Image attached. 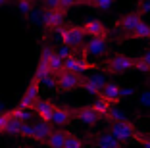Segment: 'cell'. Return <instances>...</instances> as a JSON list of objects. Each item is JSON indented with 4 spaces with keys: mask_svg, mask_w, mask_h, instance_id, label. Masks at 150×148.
Returning <instances> with one entry per match:
<instances>
[{
    "mask_svg": "<svg viewBox=\"0 0 150 148\" xmlns=\"http://www.w3.org/2000/svg\"><path fill=\"white\" fill-rule=\"evenodd\" d=\"M110 135L115 140H119L121 144L127 142H139L142 144L146 140V137L141 135V131L135 127V123H131L129 119H121V121H112L110 125Z\"/></svg>",
    "mask_w": 150,
    "mask_h": 148,
    "instance_id": "cell-1",
    "label": "cell"
},
{
    "mask_svg": "<svg viewBox=\"0 0 150 148\" xmlns=\"http://www.w3.org/2000/svg\"><path fill=\"white\" fill-rule=\"evenodd\" d=\"M137 58L129 56V54H112L104 64H100V69L106 75H123L135 69Z\"/></svg>",
    "mask_w": 150,
    "mask_h": 148,
    "instance_id": "cell-2",
    "label": "cell"
},
{
    "mask_svg": "<svg viewBox=\"0 0 150 148\" xmlns=\"http://www.w3.org/2000/svg\"><path fill=\"white\" fill-rule=\"evenodd\" d=\"M60 40H62L64 46L71 48V50H81V46L85 44L87 40V35H85V29L83 25H64L56 31Z\"/></svg>",
    "mask_w": 150,
    "mask_h": 148,
    "instance_id": "cell-3",
    "label": "cell"
},
{
    "mask_svg": "<svg viewBox=\"0 0 150 148\" xmlns=\"http://www.w3.org/2000/svg\"><path fill=\"white\" fill-rule=\"evenodd\" d=\"M85 85V75L83 73H73V71H60L56 75V89L58 92H71L77 89H83Z\"/></svg>",
    "mask_w": 150,
    "mask_h": 148,
    "instance_id": "cell-4",
    "label": "cell"
},
{
    "mask_svg": "<svg viewBox=\"0 0 150 148\" xmlns=\"http://www.w3.org/2000/svg\"><path fill=\"white\" fill-rule=\"evenodd\" d=\"M69 10L66 8H60V6H56V8H44L42 12V25L46 31H58L60 27L66 25V16Z\"/></svg>",
    "mask_w": 150,
    "mask_h": 148,
    "instance_id": "cell-5",
    "label": "cell"
},
{
    "mask_svg": "<svg viewBox=\"0 0 150 148\" xmlns=\"http://www.w3.org/2000/svg\"><path fill=\"white\" fill-rule=\"evenodd\" d=\"M64 69L73 71V73H83V71H93V69H100V64H94V62H88L87 58H83L81 54H77L73 50L67 60H64Z\"/></svg>",
    "mask_w": 150,
    "mask_h": 148,
    "instance_id": "cell-6",
    "label": "cell"
},
{
    "mask_svg": "<svg viewBox=\"0 0 150 148\" xmlns=\"http://www.w3.org/2000/svg\"><path fill=\"white\" fill-rule=\"evenodd\" d=\"M141 21H142V16L139 12H127L125 16H121L119 19H115L114 21V31L119 35V40H121V37H125L127 33H131Z\"/></svg>",
    "mask_w": 150,
    "mask_h": 148,
    "instance_id": "cell-7",
    "label": "cell"
},
{
    "mask_svg": "<svg viewBox=\"0 0 150 148\" xmlns=\"http://www.w3.org/2000/svg\"><path fill=\"white\" fill-rule=\"evenodd\" d=\"M108 46H110V39H88V40H85V44L77 52L88 60L91 56L93 58L94 56H104L108 52Z\"/></svg>",
    "mask_w": 150,
    "mask_h": 148,
    "instance_id": "cell-8",
    "label": "cell"
},
{
    "mask_svg": "<svg viewBox=\"0 0 150 148\" xmlns=\"http://www.w3.org/2000/svg\"><path fill=\"white\" fill-rule=\"evenodd\" d=\"M39 100H40V83H39V79L33 77L31 81H29V85H27L25 92H23L21 98H19L18 106L19 108H25V110H31Z\"/></svg>",
    "mask_w": 150,
    "mask_h": 148,
    "instance_id": "cell-9",
    "label": "cell"
},
{
    "mask_svg": "<svg viewBox=\"0 0 150 148\" xmlns=\"http://www.w3.org/2000/svg\"><path fill=\"white\" fill-rule=\"evenodd\" d=\"M71 115H73L75 121H79L85 127H94L100 121V115L93 110V106H81V108H73L71 110Z\"/></svg>",
    "mask_w": 150,
    "mask_h": 148,
    "instance_id": "cell-10",
    "label": "cell"
},
{
    "mask_svg": "<svg viewBox=\"0 0 150 148\" xmlns=\"http://www.w3.org/2000/svg\"><path fill=\"white\" fill-rule=\"evenodd\" d=\"M85 29L87 39H110V29H108L100 19H87L81 23Z\"/></svg>",
    "mask_w": 150,
    "mask_h": 148,
    "instance_id": "cell-11",
    "label": "cell"
},
{
    "mask_svg": "<svg viewBox=\"0 0 150 148\" xmlns=\"http://www.w3.org/2000/svg\"><path fill=\"white\" fill-rule=\"evenodd\" d=\"M96 98H102V100L110 102L112 106H115L123 98V96H121V87H119L117 83H106V87L100 91V94H98Z\"/></svg>",
    "mask_w": 150,
    "mask_h": 148,
    "instance_id": "cell-12",
    "label": "cell"
},
{
    "mask_svg": "<svg viewBox=\"0 0 150 148\" xmlns=\"http://www.w3.org/2000/svg\"><path fill=\"white\" fill-rule=\"evenodd\" d=\"M71 119H73V115H71V110L66 108V106H56L54 108V113H52V125H56V129H64V127H67L71 123Z\"/></svg>",
    "mask_w": 150,
    "mask_h": 148,
    "instance_id": "cell-13",
    "label": "cell"
},
{
    "mask_svg": "<svg viewBox=\"0 0 150 148\" xmlns=\"http://www.w3.org/2000/svg\"><path fill=\"white\" fill-rule=\"evenodd\" d=\"M106 77L104 75H91V77H85V85H83V89L88 92V94H94V96H98L100 94V91L104 87H106Z\"/></svg>",
    "mask_w": 150,
    "mask_h": 148,
    "instance_id": "cell-14",
    "label": "cell"
},
{
    "mask_svg": "<svg viewBox=\"0 0 150 148\" xmlns=\"http://www.w3.org/2000/svg\"><path fill=\"white\" fill-rule=\"evenodd\" d=\"M50 133H52V125L42 121V119H39L37 123H33V137L31 139L37 140V142H40V144H46Z\"/></svg>",
    "mask_w": 150,
    "mask_h": 148,
    "instance_id": "cell-15",
    "label": "cell"
},
{
    "mask_svg": "<svg viewBox=\"0 0 150 148\" xmlns=\"http://www.w3.org/2000/svg\"><path fill=\"white\" fill-rule=\"evenodd\" d=\"M54 102L52 100H48V98H44V100H39L35 106H33V110H35V113L39 115L42 121H46V123H50L52 121V113H54Z\"/></svg>",
    "mask_w": 150,
    "mask_h": 148,
    "instance_id": "cell-16",
    "label": "cell"
},
{
    "mask_svg": "<svg viewBox=\"0 0 150 148\" xmlns=\"http://www.w3.org/2000/svg\"><path fill=\"white\" fill-rule=\"evenodd\" d=\"M150 39V25L146 21H141L131 33L121 37V40H148Z\"/></svg>",
    "mask_w": 150,
    "mask_h": 148,
    "instance_id": "cell-17",
    "label": "cell"
},
{
    "mask_svg": "<svg viewBox=\"0 0 150 148\" xmlns=\"http://www.w3.org/2000/svg\"><path fill=\"white\" fill-rule=\"evenodd\" d=\"M66 137H67L66 129H52V133H50L46 144H48L50 148H64V144H66Z\"/></svg>",
    "mask_w": 150,
    "mask_h": 148,
    "instance_id": "cell-18",
    "label": "cell"
},
{
    "mask_svg": "<svg viewBox=\"0 0 150 148\" xmlns=\"http://www.w3.org/2000/svg\"><path fill=\"white\" fill-rule=\"evenodd\" d=\"M96 148H121V142L110 135V131H102L100 135H96Z\"/></svg>",
    "mask_w": 150,
    "mask_h": 148,
    "instance_id": "cell-19",
    "label": "cell"
},
{
    "mask_svg": "<svg viewBox=\"0 0 150 148\" xmlns=\"http://www.w3.org/2000/svg\"><path fill=\"white\" fill-rule=\"evenodd\" d=\"M115 0H77V6H88L93 10H100V12H106L114 6Z\"/></svg>",
    "mask_w": 150,
    "mask_h": 148,
    "instance_id": "cell-20",
    "label": "cell"
},
{
    "mask_svg": "<svg viewBox=\"0 0 150 148\" xmlns=\"http://www.w3.org/2000/svg\"><path fill=\"white\" fill-rule=\"evenodd\" d=\"M21 125H23V121L10 118V119H8V123H6L4 135H10V137H19V135H21Z\"/></svg>",
    "mask_w": 150,
    "mask_h": 148,
    "instance_id": "cell-21",
    "label": "cell"
},
{
    "mask_svg": "<svg viewBox=\"0 0 150 148\" xmlns=\"http://www.w3.org/2000/svg\"><path fill=\"white\" fill-rule=\"evenodd\" d=\"M48 67H50V71H52L54 75H58L60 71H64V58H60V54L54 50L52 52V56H50V60H48Z\"/></svg>",
    "mask_w": 150,
    "mask_h": 148,
    "instance_id": "cell-22",
    "label": "cell"
},
{
    "mask_svg": "<svg viewBox=\"0 0 150 148\" xmlns=\"http://www.w3.org/2000/svg\"><path fill=\"white\" fill-rule=\"evenodd\" d=\"M93 110L100 115V118H106L108 113H110V110H112V104L106 102V100H102V98H96V102L93 104Z\"/></svg>",
    "mask_w": 150,
    "mask_h": 148,
    "instance_id": "cell-23",
    "label": "cell"
},
{
    "mask_svg": "<svg viewBox=\"0 0 150 148\" xmlns=\"http://www.w3.org/2000/svg\"><path fill=\"white\" fill-rule=\"evenodd\" d=\"M10 118H13V119H19V121H29V118H31V110H25V108H13V110H10Z\"/></svg>",
    "mask_w": 150,
    "mask_h": 148,
    "instance_id": "cell-24",
    "label": "cell"
},
{
    "mask_svg": "<svg viewBox=\"0 0 150 148\" xmlns=\"http://www.w3.org/2000/svg\"><path fill=\"white\" fill-rule=\"evenodd\" d=\"M64 148H85V142L77 135H75V133L67 131V137H66V144H64Z\"/></svg>",
    "mask_w": 150,
    "mask_h": 148,
    "instance_id": "cell-25",
    "label": "cell"
},
{
    "mask_svg": "<svg viewBox=\"0 0 150 148\" xmlns=\"http://www.w3.org/2000/svg\"><path fill=\"white\" fill-rule=\"evenodd\" d=\"M16 4H18L19 12L23 13V18H29V13L35 8V2H33V0H16Z\"/></svg>",
    "mask_w": 150,
    "mask_h": 148,
    "instance_id": "cell-26",
    "label": "cell"
},
{
    "mask_svg": "<svg viewBox=\"0 0 150 148\" xmlns=\"http://www.w3.org/2000/svg\"><path fill=\"white\" fill-rule=\"evenodd\" d=\"M106 118L112 119V121H121V119H127V113H125V112H119V110H115V106H112L110 113H108Z\"/></svg>",
    "mask_w": 150,
    "mask_h": 148,
    "instance_id": "cell-27",
    "label": "cell"
},
{
    "mask_svg": "<svg viewBox=\"0 0 150 148\" xmlns=\"http://www.w3.org/2000/svg\"><path fill=\"white\" fill-rule=\"evenodd\" d=\"M135 12H139L141 16H146V13H150V0H139V2H137V8H135Z\"/></svg>",
    "mask_w": 150,
    "mask_h": 148,
    "instance_id": "cell-28",
    "label": "cell"
},
{
    "mask_svg": "<svg viewBox=\"0 0 150 148\" xmlns=\"http://www.w3.org/2000/svg\"><path fill=\"white\" fill-rule=\"evenodd\" d=\"M19 137H23V139H31L33 137V123H29V121H25L21 125V135Z\"/></svg>",
    "mask_w": 150,
    "mask_h": 148,
    "instance_id": "cell-29",
    "label": "cell"
},
{
    "mask_svg": "<svg viewBox=\"0 0 150 148\" xmlns=\"http://www.w3.org/2000/svg\"><path fill=\"white\" fill-rule=\"evenodd\" d=\"M139 104L144 106V108H150V91L141 92V96H139Z\"/></svg>",
    "mask_w": 150,
    "mask_h": 148,
    "instance_id": "cell-30",
    "label": "cell"
},
{
    "mask_svg": "<svg viewBox=\"0 0 150 148\" xmlns=\"http://www.w3.org/2000/svg\"><path fill=\"white\" fill-rule=\"evenodd\" d=\"M8 119H10V113L8 112H2V113H0V135H4V129H6Z\"/></svg>",
    "mask_w": 150,
    "mask_h": 148,
    "instance_id": "cell-31",
    "label": "cell"
},
{
    "mask_svg": "<svg viewBox=\"0 0 150 148\" xmlns=\"http://www.w3.org/2000/svg\"><path fill=\"white\" fill-rule=\"evenodd\" d=\"M73 6H77V0H60V8H73Z\"/></svg>",
    "mask_w": 150,
    "mask_h": 148,
    "instance_id": "cell-32",
    "label": "cell"
},
{
    "mask_svg": "<svg viewBox=\"0 0 150 148\" xmlns=\"http://www.w3.org/2000/svg\"><path fill=\"white\" fill-rule=\"evenodd\" d=\"M141 60H142V62H146V64L150 65V48H148V50H146V52L141 56Z\"/></svg>",
    "mask_w": 150,
    "mask_h": 148,
    "instance_id": "cell-33",
    "label": "cell"
},
{
    "mask_svg": "<svg viewBox=\"0 0 150 148\" xmlns=\"http://www.w3.org/2000/svg\"><path fill=\"white\" fill-rule=\"evenodd\" d=\"M142 146H144V148H150V139H146L144 142H142Z\"/></svg>",
    "mask_w": 150,
    "mask_h": 148,
    "instance_id": "cell-34",
    "label": "cell"
},
{
    "mask_svg": "<svg viewBox=\"0 0 150 148\" xmlns=\"http://www.w3.org/2000/svg\"><path fill=\"white\" fill-rule=\"evenodd\" d=\"M10 0H0V6H4V4H8Z\"/></svg>",
    "mask_w": 150,
    "mask_h": 148,
    "instance_id": "cell-35",
    "label": "cell"
},
{
    "mask_svg": "<svg viewBox=\"0 0 150 148\" xmlns=\"http://www.w3.org/2000/svg\"><path fill=\"white\" fill-rule=\"evenodd\" d=\"M148 139H150V137H148Z\"/></svg>",
    "mask_w": 150,
    "mask_h": 148,
    "instance_id": "cell-36",
    "label": "cell"
}]
</instances>
